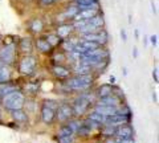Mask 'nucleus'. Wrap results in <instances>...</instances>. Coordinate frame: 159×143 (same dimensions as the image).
Masks as SVG:
<instances>
[{
	"label": "nucleus",
	"mask_w": 159,
	"mask_h": 143,
	"mask_svg": "<svg viewBox=\"0 0 159 143\" xmlns=\"http://www.w3.org/2000/svg\"><path fill=\"white\" fill-rule=\"evenodd\" d=\"M3 106L8 110H19V109H23L24 103H25V97L21 92L19 90H13L8 94L3 96Z\"/></svg>",
	"instance_id": "1"
},
{
	"label": "nucleus",
	"mask_w": 159,
	"mask_h": 143,
	"mask_svg": "<svg viewBox=\"0 0 159 143\" xmlns=\"http://www.w3.org/2000/svg\"><path fill=\"white\" fill-rule=\"evenodd\" d=\"M93 83V78L90 74L88 76H76L73 78H69L66 82V86L72 90H77V92H82V90H88Z\"/></svg>",
	"instance_id": "2"
},
{
	"label": "nucleus",
	"mask_w": 159,
	"mask_h": 143,
	"mask_svg": "<svg viewBox=\"0 0 159 143\" xmlns=\"http://www.w3.org/2000/svg\"><path fill=\"white\" fill-rule=\"evenodd\" d=\"M16 55V47L13 44H7L0 48V60L3 64H12Z\"/></svg>",
	"instance_id": "3"
},
{
	"label": "nucleus",
	"mask_w": 159,
	"mask_h": 143,
	"mask_svg": "<svg viewBox=\"0 0 159 143\" xmlns=\"http://www.w3.org/2000/svg\"><path fill=\"white\" fill-rule=\"evenodd\" d=\"M89 103H90V100L86 96H81L78 97L76 101H74L72 109H73V115H82L85 114V111L88 110Z\"/></svg>",
	"instance_id": "4"
},
{
	"label": "nucleus",
	"mask_w": 159,
	"mask_h": 143,
	"mask_svg": "<svg viewBox=\"0 0 159 143\" xmlns=\"http://www.w3.org/2000/svg\"><path fill=\"white\" fill-rule=\"evenodd\" d=\"M34 68H36V58L32 56H25L20 61L19 70H20V73H23V74H31L34 70Z\"/></svg>",
	"instance_id": "5"
},
{
	"label": "nucleus",
	"mask_w": 159,
	"mask_h": 143,
	"mask_svg": "<svg viewBox=\"0 0 159 143\" xmlns=\"http://www.w3.org/2000/svg\"><path fill=\"white\" fill-rule=\"evenodd\" d=\"M54 115L57 117V119L60 122H65L69 119V118H72L73 109L69 103H61L60 106H57L56 111H54Z\"/></svg>",
	"instance_id": "6"
},
{
	"label": "nucleus",
	"mask_w": 159,
	"mask_h": 143,
	"mask_svg": "<svg viewBox=\"0 0 159 143\" xmlns=\"http://www.w3.org/2000/svg\"><path fill=\"white\" fill-rule=\"evenodd\" d=\"M82 38L86 41H93V42H97V44H105L107 40V36L105 32H92V33H84L82 34Z\"/></svg>",
	"instance_id": "7"
},
{
	"label": "nucleus",
	"mask_w": 159,
	"mask_h": 143,
	"mask_svg": "<svg viewBox=\"0 0 159 143\" xmlns=\"http://www.w3.org/2000/svg\"><path fill=\"white\" fill-rule=\"evenodd\" d=\"M127 122H129V117L122 115V114H114V115H110L106 118L105 125L113 126V127H119L122 125H126Z\"/></svg>",
	"instance_id": "8"
},
{
	"label": "nucleus",
	"mask_w": 159,
	"mask_h": 143,
	"mask_svg": "<svg viewBox=\"0 0 159 143\" xmlns=\"http://www.w3.org/2000/svg\"><path fill=\"white\" fill-rule=\"evenodd\" d=\"M118 109L119 106H106V105H96L94 107V111L99 113L103 117H110V115H114V114H118Z\"/></svg>",
	"instance_id": "9"
},
{
	"label": "nucleus",
	"mask_w": 159,
	"mask_h": 143,
	"mask_svg": "<svg viewBox=\"0 0 159 143\" xmlns=\"http://www.w3.org/2000/svg\"><path fill=\"white\" fill-rule=\"evenodd\" d=\"M98 12V9H80V11L74 15V21H80V20H89L93 16H96Z\"/></svg>",
	"instance_id": "10"
},
{
	"label": "nucleus",
	"mask_w": 159,
	"mask_h": 143,
	"mask_svg": "<svg viewBox=\"0 0 159 143\" xmlns=\"http://www.w3.org/2000/svg\"><path fill=\"white\" fill-rule=\"evenodd\" d=\"M133 134H134L133 127L129 126L127 123L117 127V130H116V136L118 138H133Z\"/></svg>",
	"instance_id": "11"
},
{
	"label": "nucleus",
	"mask_w": 159,
	"mask_h": 143,
	"mask_svg": "<svg viewBox=\"0 0 159 143\" xmlns=\"http://www.w3.org/2000/svg\"><path fill=\"white\" fill-rule=\"evenodd\" d=\"M97 105H106V106H119V98L114 94L106 96L103 98H99Z\"/></svg>",
	"instance_id": "12"
},
{
	"label": "nucleus",
	"mask_w": 159,
	"mask_h": 143,
	"mask_svg": "<svg viewBox=\"0 0 159 143\" xmlns=\"http://www.w3.org/2000/svg\"><path fill=\"white\" fill-rule=\"evenodd\" d=\"M90 72H92V66H89L84 62H77L74 65V73L77 76H88L90 74Z\"/></svg>",
	"instance_id": "13"
},
{
	"label": "nucleus",
	"mask_w": 159,
	"mask_h": 143,
	"mask_svg": "<svg viewBox=\"0 0 159 143\" xmlns=\"http://www.w3.org/2000/svg\"><path fill=\"white\" fill-rule=\"evenodd\" d=\"M80 9H98L97 0H78V11Z\"/></svg>",
	"instance_id": "14"
},
{
	"label": "nucleus",
	"mask_w": 159,
	"mask_h": 143,
	"mask_svg": "<svg viewBox=\"0 0 159 143\" xmlns=\"http://www.w3.org/2000/svg\"><path fill=\"white\" fill-rule=\"evenodd\" d=\"M54 110L52 109H49V107L47 106H43V109H41V119L44 123H51L53 119H54Z\"/></svg>",
	"instance_id": "15"
},
{
	"label": "nucleus",
	"mask_w": 159,
	"mask_h": 143,
	"mask_svg": "<svg viewBox=\"0 0 159 143\" xmlns=\"http://www.w3.org/2000/svg\"><path fill=\"white\" fill-rule=\"evenodd\" d=\"M72 31H73V25H70V24H62V25H60L57 28V36L60 38H65L72 33Z\"/></svg>",
	"instance_id": "16"
},
{
	"label": "nucleus",
	"mask_w": 159,
	"mask_h": 143,
	"mask_svg": "<svg viewBox=\"0 0 159 143\" xmlns=\"http://www.w3.org/2000/svg\"><path fill=\"white\" fill-rule=\"evenodd\" d=\"M52 72H53V74L58 78H66V77H69V74H70V70L65 66H61V65H56L52 69Z\"/></svg>",
	"instance_id": "17"
},
{
	"label": "nucleus",
	"mask_w": 159,
	"mask_h": 143,
	"mask_svg": "<svg viewBox=\"0 0 159 143\" xmlns=\"http://www.w3.org/2000/svg\"><path fill=\"white\" fill-rule=\"evenodd\" d=\"M19 49L23 53H31L32 49H33V44H32V40L31 38H23L21 41H20V47Z\"/></svg>",
	"instance_id": "18"
},
{
	"label": "nucleus",
	"mask_w": 159,
	"mask_h": 143,
	"mask_svg": "<svg viewBox=\"0 0 159 143\" xmlns=\"http://www.w3.org/2000/svg\"><path fill=\"white\" fill-rule=\"evenodd\" d=\"M113 94V87L110 85H101L98 87V90H97V96L99 98H103V97H106V96H110Z\"/></svg>",
	"instance_id": "19"
},
{
	"label": "nucleus",
	"mask_w": 159,
	"mask_h": 143,
	"mask_svg": "<svg viewBox=\"0 0 159 143\" xmlns=\"http://www.w3.org/2000/svg\"><path fill=\"white\" fill-rule=\"evenodd\" d=\"M12 118L16 122H27L28 121V117H27V113H24L21 109L19 110H12Z\"/></svg>",
	"instance_id": "20"
},
{
	"label": "nucleus",
	"mask_w": 159,
	"mask_h": 143,
	"mask_svg": "<svg viewBox=\"0 0 159 143\" xmlns=\"http://www.w3.org/2000/svg\"><path fill=\"white\" fill-rule=\"evenodd\" d=\"M36 47L40 52H43V53H47L49 52L52 49V47L48 44V41L45 40V38H37V41H36Z\"/></svg>",
	"instance_id": "21"
},
{
	"label": "nucleus",
	"mask_w": 159,
	"mask_h": 143,
	"mask_svg": "<svg viewBox=\"0 0 159 143\" xmlns=\"http://www.w3.org/2000/svg\"><path fill=\"white\" fill-rule=\"evenodd\" d=\"M78 38H69V40H65L64 41V44H62V47H64V49L65 51H69V52H72L73 49H74V47L78 44Z\"/></svg>",
	"instance_id": "22"
},
{
	"label": "nucleus",
	"mask_w": 159,
	"mask_h": 143,
	"mask_svg": "<svg viewBox=\"0 0 159 143\" xmlns=\"http://www.w3.org/2000/svg\"><path fill=\"white\" fill-rule=\"evenodd\" d=\"M89 118H90L92 121L99 123V125H105V121H106V117L101 115V114H99V113H97V111L90 113V114H89Z\"/></svg>",
	"instance_id": "23"
},
{
	"label": "nucleus",
	"mask_w": 159,
	"mask_h": 143,
	"mask_svg": "<svg viewBox=\"0 0 159 143\" xmlns=\"http://www.w3.org/2000/svg\"><path fill=\"white\" fill-rule=\"evenodd\" d=\"M9 77H11V73H9V70L4 65H0V83L7 82L9 80Z\"/></svg>",
	"instance_id": "24"
},
{
	"label": "nucleus",
	"mask_w": 159,
	"mask_h": 143,
	"mask_svg": "<svg viewBox=\"0 0 159 143\" xmlns=\"http://www.w3.org/2000/svg\"><path fill=\"white\" fill-rule=\"evenodd\" d=\"M89 23H90L94 28H101L103 25V19H102V16H99V15H96V16H93L92 19H89Z\"/></svg>",
	"instance_id": "25"
},
{
	"label": "nucleus",
	"mask_w": 159,
	"mask_h": 143,
	"mask_svg": "<svg viewBox=\"0 0 159 143\" xmlns=\"http://www.w3.org/2000/svg\"><path fill=\"white\" fill-rule=\"evenodd\" d=\"M43 21L41 20H40V19H34V20L31 23V29H32V31L33 32H41L43 31Z\"/></svg>",
	"instance_id": "26"
},
{
	"label": "nucleus",
	"mask_w": 159,
	"mask_h": 143,
	"mask_svg": "<svg viewBox=\"0 0 159 143\" xmlns=\"http://www.w3.org/2000/svg\"><path fill=\"white\" fill-rule=\"evenodd\" d=\"M116 130H117V127L105 125V127L102 129V134L106 135V136H116Z\"/></svg>",
	"instance_id": "27"
},
{
	"label": "nucleus",
	"mask_w": 159,
	"mask_h": 143,
	"mask_svg": "<svg viewBox=\"0 0 159 143\" xmlns=\"http://www.w3.org/2000/svg\"><path fill=\"white\" fill-rule=\"evenodd\" d=\"M66 126L69 127V129H70V131L74 134V132H77L78 129L81 127V122L77 121V119H73V121H69V123H68Z\"/></svg>",
	"instance_id": "28"
},
{
	"label": "nucleus",
	"mask_w": 159,
	"mask_h": 143,
	"mask_svg": "<svg viewBox=\"0 0 159 143\" xmlns=\"http://www.w3.org/2000/svg\"><path fill=\"white\" fill-rule=\"evenodd\" d=\"M45 40L48 41V44H49L51 47H56L57 44L60 42V37L57 36V34H48Z\"/></svg>",
	"instance_id": "29"
},
{
	"label": "nucleus",
	"mask_w": 159,
	"mask_h": 143,
	"mask_svg": "<svg viewBox=\"0 0 159 143\" xmlns=\"http://www.w3.org/2000/svg\"><path fill=\"white\" fill-rule=\"evenodd\" d=\"M84 126H86L88 129H90V130H94V129H98V127H101V125L99 123H97V122H94V121H92L90 118H88V119L82 123Z\"/></svg>",
	"instance_id": "30"
},
{
	"label": "nucleus",
	"mask_w": 159,
	"mask_h": 143,
	"mask_svg": "<svg viewBox=\"0 0 159 143\" xmlns=\"http://www.w3.org/2000/svg\"><path fill=\"white\" fill-rule=\"evenodd\" d=\"M74 141V136L72 135H61V136H57V142L58 143H73Z\"/></svg>",
	"instance_id": "31"
},
{
	"label": "nucleus",
	"mask_w": 159,
	"mask_h": 143,
	"mask_svg": "<svg viewBox=\"0 0 159 143\" xmlns=\"http://www.w3.org/2000/svg\"><path fill=\"white\" fill-rule=\"evenodd\" d=\"M73 132L70 131V129H69L68 126H62L61 129L58 130V132H57V136H61V135H72Z\"/></svg>",
	"instance_id": "32"
},
{
	"label": "nucleus",
	"mask_w": 159,
	"mask_h": 143,
	"mask_svg": "<svg viewBox=\"0 0 159 143\" xmlns=\"http://www.w3.org/2000/svg\"><path fill=\"white\" fill-rule=\"evenodd\" d=\"M13 90H16V87H13V86H2L0 87V94L6 96V94H8V93L13 92Z\"/></svg>",
	"instance_id": "33"
},
{
	"label": "nucleus",
	"mask_w": 159,
	"mask_h": 143,
	"mask_svg": "<svg viewBox=\"0 0 159 143\" xmlns=\"http://www.w3.org/2000/svg\"><path fill=\"white\" fill-rule=\"evenodd\" d=\"M78 134L80 135H82V136H86V135H89V134H90V132H92V130L90 129H88V127L86 126H84V125H81V127H80V129H78Z\"/></svg>",
	"instance_id": "34"
},
{
	"label": "nucleus",
	"mask_w": 159,
	"mask_h": 143,
	"mask_svg": "<svg viewBox=\"0 0 159 143\" xmlns=\"http://www.w3.org/2000/svg\"><path fill=\"white\" fill-rule=\"evenodd\" d=\"M44 106H47L52 110H56L58 105H57V102H54V101H44Z\"/></svg>",
	"instance_id": "35"
},
{
	"label": "nucleus",
	"mask_w": 159,
	"mask_h": 143,
	"mask_svg": "<svg viewBox=\"0 0 159 143\" xmlns=\"http://www.w3.org/2000/svg\"><path fill=\"white\" fill-rule=\"evenodd\" d=\"M116 143H134L133 138H118Z\"/></svg>",
	"instance_id": "36"
},
{
	"label": "nucleus",
	"mask_w": 159,
	"mask_h": 143,
	"mask_svg": "<svg viewBox=\"0 0 159 143\" xmlns=\"http://www.w3.org/2000/svg\"><path fill=\"white\" fill-rule=\"evenodd\" d=\"M157 40H158V36H157V34H152V36L150 37V41H151L152 45H157Z\"/></svg>",
	"instance_id": "37"
},
{
	"label": "nucleus",
	"mask_w": 159,
	"mask_h": 143,
	"mask_svg": "<svg viewBox=\"0 0 159 143\" xmlns=\"http://www.w3.org/2000/svg\"><path fill=\"white\" fill-rule=\"evenodd\" d=\"M152 77L155 78V82H158V81H159V77H158V68L154 69V72H152Z\"/></svg>",
	"instance_id": "38"
},
{
	"label": "nucleus",
	"mask_w": 159,
	"mask_h": 143,
	"mask_svg": "<svg viewBox=\"0 0 159 143\" xmlns=\"http://www.w3.org/2000/svg\"><path fill=\"white\" fill-rule=\"evenodd\" d=\"M54 60L64 61V60H65V56H64V55H56V56H54Z\"/></svg>",
	"instance_id": "39"
},
{
	"label": "nucleus",
	"mask_w": 159,
	"mask_h": 143,
	"mask_svg": "<svg viewBox=\"0 0 159 143\" xmlns=\"http://www.w3.org/2000/svg\"><path fill=\"white\" fill-rule=\"evenodd\" d=\"M121 37H122V40H123V41H126V32L123 31V29L121 31Z\"/></svg>",
	"instance_id": "40"
},
{
	"label": "nucleus",
	"mask_w": 159,
	"mask_h": 143,
	"mask_svg": "<svg viewBox=\"0 0 159 143\" xmlns=\"http://www.w3.org/2000/svg\"><path fill=\"white\" fill-rule=\"evenodd\" d=\"M53 2H56V0H41L43 4H51V3H53Z\"/></svg>",
	"instance_id": "41"
},
{
	"label": "nucleus",
	"mask_w": 159,
	"mask_h": 143,
	"mask_svg": "<svg viewBox=\"0 0 159 143\" xmlns=\"http://www.w3.org/2000/svg\"><path fill=\"white\" fill-rule=\"evenodd\" d=\"M0 47H2V37H0Z\"/></svg>",
	"instance_id": "42"
},
{
	"label": "nucleus",
	"mask_w": 159,
	"mask_h": 143,
	"mask_svg": "<svg viewBox=\"0 0 159 143\" xmlns=\"http://www.w3.org/2000/svg\"><path fill=\"white\" fill-rule=\"evenodd\" d=\"M77 2H78V0H77Z\"/></svg>",
	"instance_id": "43"
}]
</instances>
